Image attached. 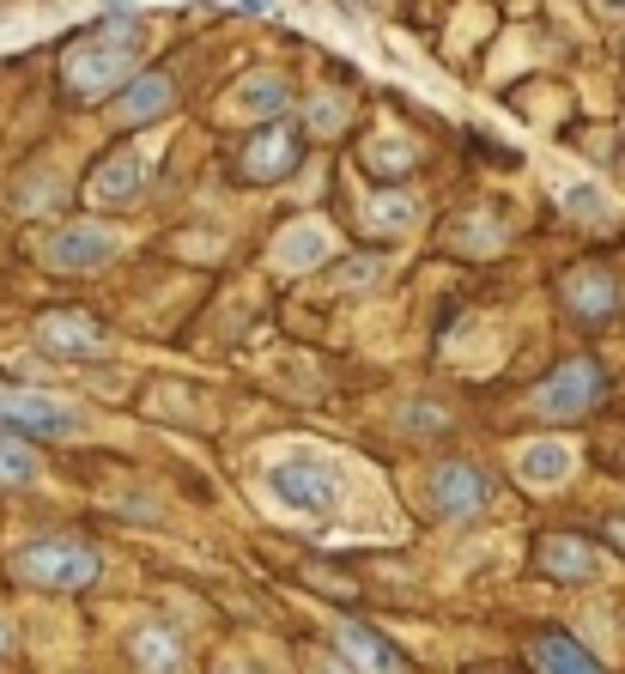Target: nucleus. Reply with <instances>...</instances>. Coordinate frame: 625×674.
I'll list each match as a JSON object with an SVG mask.
<instances>
[{
	"instance_id": "1",
	"label": "nucleus",
	"mask_w": 625,
	"mask_h": 674,
	"mask_svg": "<svg viewBox=\"0 0 625 674\" xmlns=\"http://www.w3.org/2000/svg\"><path fill=\"white\" fill-rule=\"evenodd\" d=\"M13 571L25 583H37V590H86V583L98 578V553L79 541H31L13 553Z\"/></svg>"
},
{
	"instance_id": "2",
	"label": "nucleus",
	"mask_w": 625,
	"mask_h": 674,
	"mask_svg": "<svg viewBox=\"0 0 625 674\" xmlns=\"http://www.w3.org/2000/svg\"><path fill=\"white\" fill-rule=\"evenodd\" d=\"M268 487L280 504H292L298 516H328L340 504V475L322 456H286V462L268 468Z\"/></svg>"
},
{
	"instance_id": "3",
	"label": "nucleus",
	"mask_w": 625,
	"mask_h": 674,
	"mask_svg": "<svg viewBox=\"0 0 625 674\" xmlns=\"http://www.w3.org/2000/svg\"><path fill=\"white\" fill-rule=\"evenodd\" d=\"M595 401H601V365H589V358L559 365L547 384L534 389V413H547V420H577V413H589Z\"/></svg>"
},
{
	"instance_id": "4",
	"label": "nucleus",
	"mask_w": 625,
	"mask_h": 674,
	"mask_svg": "<svg viewBox=\"0 0 625 674\" xmlns=\"http://www.w3.org/2000/svg\"><path fill=\"white\" fill-rule=\"evenodd\" d=\"M0 425L13 437H61L79 432V420L67 408H55L49 396H31V389H0Z\"/></svg>"
},
{
	"instance_id": "5",
	"label": "nucleus",
	"mask_w": 625,
	"mask_h": 674,
	"mask_svg": "<svg viewBox=\"0 0 625 674\" xmlns=\"http://www.w3.org/2000/svg\"><path fill=\"white\" fill-rule=\"evenodd\" d=\"M43 255H49V267H67V274L104 267L110 255H116V231H110V225H61V231L43 243Z\"/></svg>"
},
{
	"instance_id": "6",
	"label": "nucleus",
	"mask_w": 625,
	"mask_h": 674,
	"mask_svg": "<svg viewBox=\"0 0 625 674\" xmlns=\"http://www.w3.org/2000/svg\"><path fill=\"white\" fill-rule=\"evenodd\" d=\"M122 67H128V31L110 25L104 43H92V55H73V61H67V85L92 98V92H104V85L122 80Z\"/></svg>"
},
{
	"instance_id": "7",
	"label": "nucleus",
	"mask_w": 625,
	"mask_h": 674,
	"mask_svg": "<svg viewBox=\"0 0 625 674\" xmlns=\"http://www.w3.org/2000/svg\"><path fill=\"white\" fill-rule=\"evenodd\" d=\"M37 341H43V353H55V358H98L104 353V329H98L92 317H79V310H55V317H43Z\"/></svg>"
},
{
	"instance_id": "8",
	"label": "nucleus",
	"mask_w": 625,
	"mask_h": 674,
	"mask_svg": "<svg viewBox=\"0 0 625 674\" xmlns=\"http://www.w3.org/2000/svg\"><path fill=\"white\" fill-rule=\"evenodd\" d=\"M298 159H304V134H298V128H268V134H255V140H249L243 176H255V183H274V176L298 171Z\"/></svg>"
},
{
	"instance_id": "9",
	"label": "nucleus",
	"mask_w": 625,
	"mask_h": 674,
	"mask_svg": "<svg viewBox=\"0 0 625 674\" xmlns=\"http://www.w3.org/2000/svg\"><path fill=\"white\" fill-rule=\"evenodd\" d=\"M431 499H438L443 516H474L486 499H492V480L468 462H443L438 480H431Z\"/></svg>"
},
{
	"instance_id": "10",
	"label": "nucleus",
	"mask_w": 625,
	"mask_h": 674,
	"mask_svg": "<svg viewBox=\"0 0 625 674\" xmlns=\"http://www.w3.org/2000/svg\"><path fill=\"white\" fill-rule=\"evenodd\" d=\"M565 305H571V317L601 322L620 310V286H613L607 267H571V274H565Z\"/></svg>"
},
{
	"instance_id": "11",
	"label": "nucleus",
	"mask_w": 625,
	"mask_h": 674,
	"mask_svg": "<svg viewBox=\"0 0 625 674\" xmlns=\"http://www.w3.org/2000/svg\"><path fill=\"white\" fill-rule=\"evenodd\" d=\"M92 201L98 207H134V201H140V152H134V146L110 152L92 171Z\"/></svg>"
},
{
	"instance_id": "12",
	"label": "nucleus",
	"mask_w": 625,
	"mask_h": 674,
	"mask_svg": "<svg viewBox=\"0 0 625 674\" xmlns=\"http://www.w3.org/2000/svg\"><path fill=\"white\" fill-rule=\"evenodd\" d=\"M541 571H547L553 583H589L601 571L595 547L577 541V535H553V541H541Z\"/></svg>"
},
{
	"instance_id": "13",
	"label": "nucleus",
	"mask_w": 625,
	"mask_h": 674,
	"mask_svg": "<svg viewBox=\"0 0 625 674\" xmlns=\"http://www.w3.org/2000/svg\"><path fill=\"white\" fill-rule=\"evenodd\" d=\"M516 475H522V487H559L565 475H571V449L559 444V437H541V444H529L516 456Z\"/></svg>"
},
{
	"instance_id": "14",
	"label": "nucleus",
	"mask_w": 625,
	"mask_h": 674,
	"mask_svg": "<svg viewBox=\"0 0 625 674\" xmlns=\"http://www.w3.org/2000/svg\"><path fill=\"white\" fill-rule=\"evenodd\" d=\"M134 662H140V674H183V638L170 626H140L134 632Z\"/></svg>"
},
{
	"instance_id": "15",
	"label": "nucleus",
	"mask_w": 625,
	"mask_h": 674,
	"mask_svg": "<svg viewBox=\"0 0 625 674\" xmlns=\"http://www.w3.org/2000/svg\"><path fill=\"white\" fill-rule=\"evenodd\" d=\"M534 669L541 674H601V662L583 644H571L565 632H547V638H534Z\"/></svg>"
},
{
	"instance_id": "16",
	"label": "nucleus",
	"mask_w": 625,
	"mask_h": 674,
	"mask_svg": "<svg viewBox=\"0 0 625 674\" xmlns=\"http://www.w3.org/2000/svg\"><path fill=\"white\" fill-rule=\"evenodd\" d=\"M328 255V225H316V219H304V225H292L286 238H280V250H274V262L280 267H316Z\"/></svg>"
},
{
	"instance_id": "17",
	"label": "nucleus",
	"mask_w": 625,
	"mask_h": 674,
	"mask_svg": "<svg viewBox=\"0 0 625 674\" xmlns=\"http://www.w3.org/2000/svg\"><path fill=\"white\" fill-rule=\"evenodd\" d=\"M340 644H346L359 662H371V669H377V674H401V656H395V650L383 644V638L371 632L365 620H340Z\"/></svg>"
},
{
	"instance_id": "18",
	"label": "nucleus",
	"mask_w": 625,
	"mask_h": 674,
	"mask_svg": "<svg viewBox=\"0 0 625 674\" xmlns=\"http://www.w3.org/2000/svg\"><path fill=\"white\" fill-rule=\"evenodd\" d=\"M170 110V80L164 73H140L122 98V122H146V116H164Z\"/></svg>"
},
{
	"instance_id": "19",
	"label": "nucleus",
	"mask_w": 625,
	"mask_h": 674,
	"mask_svg": "<svg viewBox=\"0 0 625 674\" xmlns=\"http://www.w3.org/2000/svg\"><path fill=\"white\" fill-rule=\"evenodd\" d=\"M237 104H243L249 116H280V110L292 104V85L280 80V73H255V80L237 85Z\"/></svg>"
},
{
	"instance_id": "20",
	"label": "nucleus",
	"mask_w": 625,
	"mask_h": 674,
	"mask_svg": "<svg viewBox=\"0 0 625 674\" xmlns=\"http://www.w3.org/2000/svg\"><path fill=\"white\" fill-rule=\"evenodd\" d=\"M365 225L371 231H401V225H413V195H383L365 207Z\"/></svg>"
},
{
	"instance_id": "21",
	"label": "nucleus",
	"mask_w": 625,
	"mask_h": 674,
	"mask_svg": "<svg viewBox=\"0 0 625 674\" xmlns=\"http://www.w3.org/2000/svg\"><path fill=\"white\" fill-rule=\"evenodd\" d=\"M389 274V262L383 255H352L346 267L334 274V292H359V286H377V279Z\"/></svg>"
},
{
	"instance_id": "22",
	"label": "nucleus",
	"mask_w": 625,
	"mask_h": 674,
	"mask_svg": "<svg viewBox=\"0 0 625 674\" xmlns=\"http://www.w3.org/2000/svg\"><path fill=\"white\" fill-rule=\"evenodd\" d=\"M0 480H13V487L37 480V456H31V449H19V444H13V432L0 437Z\"/></svg>"
},
{
	"instance_id": "23",
	"label": "nucleus",
	"mask_w": 625,
	"mask_h": 674,
	"mask_svg": "<svg viewBox=\"0 0 625 674\" xmlns=\"http://www.w3.org/2000/svg\"><path fill=\"white\" fill-rule=\"evenodd\" d=\"M565 207L577 213V219H595V225H613V213H607V201L595 195V189H565Z\"/></svg>"
},
{
	"instance_id": "24",
	"label": "nucleus",
	"mask_w": 625,
	"mask_h": 674,
	"mask_svg": "<svg viewBox=\"0 0 625 674\" xmlns=\"http://www.w3.org/2000/svg\"><path fill=\"white\" fill-rule=\"evenodd\" d=\"M310 122H316L322 134H334V128H340V104H334V98H328V104H316V110H310Z\"/></svg>"
},
{
	"instance_id": "25",
	"label": "nucleus",
	"mask_w": 625,
	"mask_h": 674,
	"mask_svg": "<svg viewBox=\"0 0 625 674\" xmlns=\"http://www.w3.org/2000/svg\"><path fill=\"white\" fill-rule=\"evenodd\" d=\"M401 425H443V413H425V408H407Z\"/></svg>"
},
{
	"instance_id": "26",
	"label": "nucleus",
	"mask_w": 625,
	"mask_h": 674,
	"mask_svg": "<svg viewBox=\"0 0 625 674\" xmlns=\"http://www.w3.org/2000/svg\"><path fill=\"white\" fill-rule=\"evenodd\" d=\"M601 13H613V19H625V0H601Z\"/></svg>"
},
{
	"instance_id": "27",
	"label": "nucleus",
	"mask_w": 625,
	"mask_h": 674,
	"mask_svg": "<svg viewBox=\"0 0 625 674\" xmlns=\"http://www.w3.org/2000/svg\"><path fill=\"white\" fill-rule=\"evenodd\" d=\"M7 650H13V632H7V626H0V656H7Z\"/></svg>"
},
{
	"instance_id": "28",
	"label": "nucleus",
	"mask_w": 625,
	"mask_h": 674,
	"mask_svg": "<svg viewBox=\"0 0 625 674\" xmlns=\"http://www.w3.org/2000/svg\"><path fill=\"white\" fill-rule=\"evenodd\" d=\"M492 674H504V669H492Z\"/></svg>"
}]
</instances>
